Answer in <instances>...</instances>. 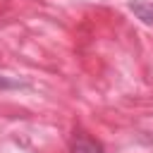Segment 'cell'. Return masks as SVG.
Masks as SVG:
<instances>
[{"instance_id": "obj_1", "label": "cell", "mask_w": 153, "mask_h": 153, "mask_svg": "<svg viewBox=\"0 0 153 153\" xmlns=\"http://www.w3.org/2000/svg\"><path fill=\"white\" fill-rule=\"evenodd\" d=\"M69 148H72V153H105L98 141H93L91 136H86V134H81V131H76V134L72 136Z\"/></svg>"}, {"instance_id": "obj_3", "label": "cell", "mask_w": 153, "mask_h": 153, "mask_svg": "<svg viewBox=\"0 0 153 153\" xmlns=\"http://www.w3.org/2000/svg\"><path fill=\"white\" fill-rule=\"evenodd\" d=\"M31 84L19 79V76H10V74H0V91H19V88H29Z\"/></svg>"}, {"instance_id": "obj_2", "label": "cell", "mask_w": 153, "mask_h": 153, "mask_svg": "<svg viewBox=\"0 0 153 153\" xmlns=\"http://www.w3.org/2000/svg\"><path fill=\"white\" fill-rule=\"evenodd\" d=\"M129 10L134 12L136 19H141L143 24L153 26V2H146V0H134L129 5Z\"/></svg>"}]
</instances>
